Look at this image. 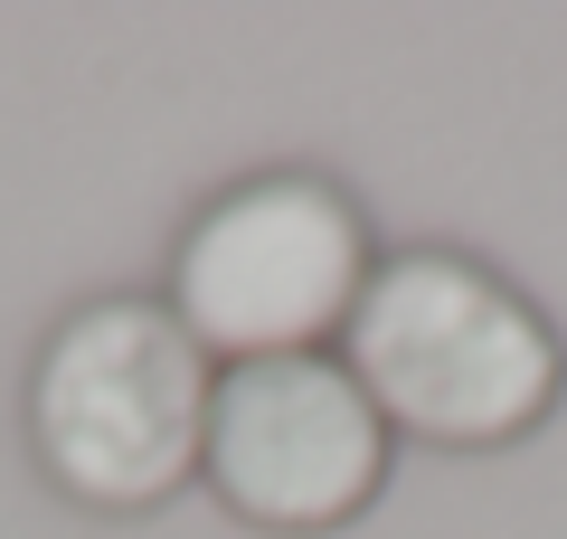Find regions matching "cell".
Wrapping results in <instances>:
<instances>
[{
	"label": "cell",
	"instance_id": "3957f363",
	"mask_svg": "<svg viewBox=\"0 0 567 539\" xmlns=\"http://www.w3.org/2000/svg\"><path fill=\"white\" fill-rule=\"evenodd\" d=\"M379 237L322 171H256L199 209L171 246V322L227 359H293L350 332Z\"/></svg>",
	"mask_w": 567,
	"mask_h": 539
},
{
	"label": "cell",
	"instance_id": "7a4b0ae2",
	"mask_svg": "<svg viewBox=\"0 0 567 539\" xmlns=\"http://www.w3.org/2000/svg\"><path fill=\"white\" fill-rule=\"evenodd\" d=\"M208 350L152 294H95L39 340L29 369V455L76 511H162L199 482Z\"/></svg>",
	"mask_w": 567,
	"mask_h": 539
},
{
	"label": "cell",
	"instance_id": "6da1fadb",
	"mask_svg": "<svg viewBox=\"0 0 567 539\" xmlns=\"http://www.w3.org/2000/svg\"><path fill=\"white\" fill-rule=\"evenodd\" d=\"M350 379L369 388L388 436L492 455L548 426L567 398V340L502 265L464 246H398L379 256L360 313L341 332Z\"/></svg>",
	"mask_w": 567,
	"mask_h": 539
},
{
	"label": "cell",
	"instance_id": "277c9868",
	"mask_svg": "<svg viewBox=\"0 0 567 539\" xmlns=\"http://www.w3.org/2000/svg\"><path fill=\"white\" fill-rule=\"evenodd\" d=\"M388 426L369 388L350 379L341 350H293V359H227L208 388V445L199 482L275 539L341 530L379 501L388 482Z\"/></svg>",
	"mask_w": 567,
	"mask_h": 539
}]
</instances>
